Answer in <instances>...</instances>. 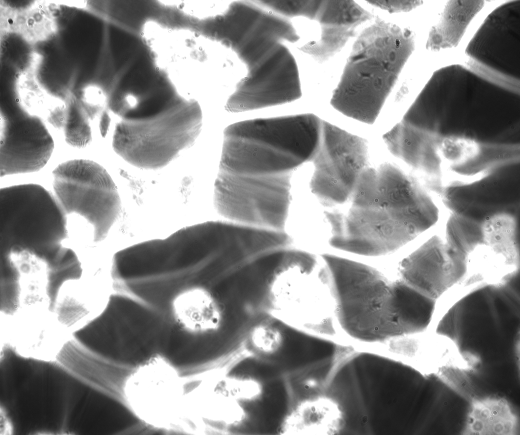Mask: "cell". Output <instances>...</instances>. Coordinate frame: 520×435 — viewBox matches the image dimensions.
<instances>
[{
    "instance_id": "cell-1",
    "label": "cell",
    "mask_w": 520,
    "mask_h": 435,
    "mask_svg": "<svg viewBox=\"0 0 520 435\" xmlns=\"http://www.w3.org/2000/svg\"><path fill=\"white\" fill-rule=\"evenodd\" d=\"M419 180L389 163L361 174L344 211H327L330 243L367 256L393 252L433 226L438 210Z\"/></svg>"
},
{
    "instance_id": "cell-2",
    "label": "cell",
    "mask_w": 520,
    "mask_h": 435,
    "mask_svg": "<svg viewBox=\"0 0 520 435\" xmlns=\"http://www.w3.org/2000/svg\"><path fill=\"white\" fill-rule=\"evenodd\" d=\"M320 272L329 285L336 314L350 337L385 342L423 332L432 324L436 300L403 281H392L366 264L331 254L321 255Z\"/></svg>"
},
{
    "instance_id": "cell-3",
    "label": "cell",
    "mask_w": 520,
    "mask_h": 435,
    "mask_svg": "<svg viewBox=\"0 0 520 435\" xmlns=\"http://www.w3.org/2000/svg\"><path fill=\"white\" fill-rule=\"evenodd\" d=\"M202 123V116L170 83L134 82L113 101L112 147L133 165L160 169L193 144Z\"/></svg>"
},
{
    "instance_id": "cell-4",
    "label": "cell",
    "mask_w": 520,
    "mask_h": 435,
    "mask_svg": "<svg viewBox=\"0 0 520 435\" xmlns=\"http://www.w3.org/2000/svg\"><path fill=\"white\" fill-rule=\"evenodd\" d=\"M403 361L369 352L349 353L337 364L323 398L334 413L333 433L394 434L410 424L412 375Z\"/></svg>"
},
{
    "instance_id": "cell-5",
    "label": "cell",
    "mask_w": 520,
    "mask_h": 435,
    "mask_svg": "<svg viewBox=\"0 0 520 435\" xmlns=\"http://www.w3.org/2000/svg\"><path fill=\"white\" fill-rule=\"evenodd\" d=\"M322 121L303 114L232 124L224 131L219 170L243 176L291 173L315 155Z\"/></svg>"
},
{
    "instance_id": "cell-6",
    "label": "cell",
    "mask_w": 520,
    "mask_h": 435,
    "mask_svg": "<svg viewBox=\"0 0 520 435\" xmlns=\"http://www.w3.org/2000/svg\"><path fill=\"white\" fill-rule=\"evenodd\" d=\"M414 49L411 30L378 20L354 43L331 105L347 116L374 123Z\"/></svg>"
},
{
    "instance_id": "cell-7",
    "label": "cell",
    "mask_w": 520,
    "mask_h": 435,
    "mask_svg": "<svg viewBox=\"0 0 520 435\" xmlns=\"http://www.w3.org/2000/svg\"><path fill=\"white\" fill-rule=\"evenodd\" d=\"M518 276L514 270L465 294L438 320L436 332L476 354L485 346H519Z\"/></svg>"
},
{
    "instance_id": "cell-8",
    "label": "cell",
    "mask_w": 520,
    "mask_h": 435,
    "mask_svg": "<svg viewBox=\"0 0 520 435\" xmlns=\"http://www.w3.org/2000/svg\"><path fill=\"white\" fill-rule=\"evenodd\" d=\"M68 237L67 215L44 187L24 184L1 189V253L24 250L47 262L61 252Z\"/></svg>"
},
{
    "instance_id": "cell-9",
    "label": "cell",
    "mask_w": 520,
    "mask_h": 435,
    "mask_svg": "<svg viewBox=\"0 0 520 435\" xmlns=\"http://www.w3.org/2000/svg\"><path fill=\"white\" fill-rule=\"evenodd\" d=\"M292 172L269 176H243L219 170L214 204L227 220L284 231L291 197Z\"/></svg>"
},
{
    "instance_id": "cell-10",
    "label": "cell",
    "mask_w": 520,
    "mask_h": 435,
    "mask_svg": "<svg viewBox=\"0 0 520 435\" xmlns=\"http://www.w3.org/2000/svg\"><path fill=\"white\" fill-rule=\"evenodd\" d=\"M54 196L68 216L75 214L93 228V240L107 237L121 211L117 187L106 170L91 160L75 159L52 172Z\"/></svg>"
},
{
    "instance_id": "cell-11",
    "label": "cell",
    "mask_w": 520,
    "mask_h": 435,
    "mask_svg": "<svg viewBox=\"0 0 520 435\" xmlns=\"http://www.w3.org/2000/svg\"><path fill=\"white\" fill-rule=\"evenodd\" d=\"M186 396L177 368L164 355L154 353L129 371L121 401L144 424L169 429L185 418Z\"/></svg>"
},
{
    "instance_id": "cell-12",
    "label": "cell",
    "mask_w": 520,
    "mask_h": 435,
    "mask_svg": "<svg viewBox=\"0 0 520 435\" xmlns=\"http://www.w3.org/2000/svg\"><path fill=\"white\" fill-rule=\"evenodd\" d=\"M469 68L520 92V1L507 2L486 18L465 50Z\"/></svg>"
},
{
    "instance_id": "cell-13",
    "label": "cell",
    "mask_w": 520,
    "mask_h": 435,
    "mask_svg": "<svg viewBox=\"0 0 520 435\" xmlns=\"http://www.w3.org/2000/svg\"><path fill=\"white\" fill-rule=\"evenodd\" d=\"M311 161V192L324 206L343 204L368 167L367 142L322 120L319 148Z\"/></svg>"
},
{
    "instance_id": "cell-14",
    "label": "cell",
    "mask_w": 520,
    "mask_h": 435,
    "mask_svg": "<svg viewBox=\"0 0 520 435\" xmlns=\"http://www.w3.org/2000/svg\"><path fill=\"white\" fill-rule=\"evenodd\" d=\"M247 75L237 85L225 108L241 112L291 102L301 96L296 60L282 42L254 52L245 60Z\"/></svg>"
},
{
    "instance_id": "cell-15",
    "label": "cell",
    "mask_w": 520,
    "mask_h": 435,
    "mask_svg": "<svg viewBox=\"0 0 520 435\" xmlns=\"http://www.w3.org/2000/svg\"><path fill=\"white\" fill-rule=\"evenodd\" d=\"M1 109V176L36 172L48 162L54 143L44 120L26 111L12 92Z\"/></svg>"
},
{
    "instance_id": "cell-16",
    "label": "cell",
    "mask_w": 520,
    "mask_h": 435,
    "mask_svg": "<svg viewBox=\"0 0 520 435\" xmlns=\"http://www.w3.org/2000/svg\"><path fill=\"white\" fill-rule=\"evenodd\" d=\"M509 166L491 170L471 182L445 187L440 195L443 203L451 213L481 222L500 216H517L519 196L505 173Z\"/></svg>"
},
{
    "instance_id": "cell-17",
    "label": "cell",
    "mask_w": 520,
    "mask_h": 435,
    "mask_svg": "<svg viewBox=\"0 0 520 435\" xmlns=\"http://www.w3.org/2000/svg\"><path fill=\"white\" fill-rule=\"evenodd\" d=\"M468 259L435 236L402 261L401 279L424 295L437 300L463 279Z\"/></svg>"
},
{
    "instance_id": "cell-18",
    "label": "cell",
    "mask_w": 520,
    "mask_h": 435,
    "mask_svg": "<svg viewBox=\"0 0 520 435\" xmlns=\"http://www.w3.org/2000/svg\"><path fill=\"white\" fill-rule=\"evenodd\" d=\"M4 319V349L25 359L53 364L72 332L48 311H20Z\"/></svg>"
},
{
    "instance_id": "cell-19",
    "label": "cell",
    "mask_w": 520,
    "mask_h": 435,
    "mask_svg": "<svg viewBox=\"0 0 520 435\" xmlns=\"http://www.w3.org/2000/svg\"><path fill=\"white\" fill-rule=\"evenodd\" d=\"M440 133L401 120L383 136L390 152L416 171L424 186L437 194L444 182V167L437 152Z\"/></svg>"
},
{
    "instance_id": "cell-20",
    "label": "cell",
    "mask_w": 520,
    "mask_h": 435,
    "mask_svg": "<svg viewBox=\"0 0 520 435\" xmlns=\"http://www.w3.org/2000/svg\"><path fill=\"white\" fill-rule=\"evenodd\" d=\"M114 296L111 281L93 285L81 279L69 281L60 287L52 312L63 326L75 332L101 314Z\"/></svg>"
},
{
    "instance_id": "cell-21",
    "label": "cell",
    "mask_w": 520,
    "mask_h": 435,
    "mask_svg": "<svg viewBox=\"0 0 520 435\" xmlns=\"http://www.w3.org/2000/svg\"><path fill=\"white\" fill-rule=\"evenodd\" d=\"M437 152L444 168L471 176L500 165L506 149L502 143L483 142L465 135L440 133Z\"/></svg>"
},
{
    "instance_id": "cell-22",
    "label": "cell",
    "mask_w": 520,
    "mask_h": 435,
    "mask_svg": "<svg viewBox=\"0 0 520 435\" xmlns=\"http://www.w3.org/2000/svg\"><path fill=\"white\" fill-rule=\"evenodd\" d=\"M173 321L182 331L192 335L217 331L224 319L223 310L207 287L193 285L177 292L170 302Z\"/></svg>"
},
{
    "instance_id": "cell-23",
    "label": "cell",
    "mask_w": 520,
    "mask_h": 435,
    "mask_svg": "<svg viewBox=\"0 0 520 435\" xmlns=\"http://www.w3.org/2000/svg\"><path fill=\"white\" fill-rule=\"evenodd\" d=\"M186 406L188 416L218 433L221 432L211 425H218L229 431V428L239 425L248 418L242 403L201 382L186 393Z\"/></svg>"
},
{
    "instance_id": "cell-24",
    "label": "cell",
    "mask_w": 520,
    "mask_h": 435,
    "mask_svg": "<svg viewBox=\"0 0 520 435\" xmlns=\"http://www.w3.org/2000/svg\"><path fill=\"white\" fill-rule=\"evenodd\" d=\"M469 403L461 434L514 435L518 432V417L506 398L476 395Z\"/></svg>"
},
{
    "instance_id": "cell-25",
    "label": "cell",
    "mask_w": 520,
    "mask_h": 435,
    "mask_svg": "<svg viewBox=\"0 0 520 435\" xmlns=\"http://www.w3.org/2000/svg\"><path fill=\"white\" fill-rule=\"evenodd\" d=\"M483 1H450L431 29L426 48L432 51L456 47L468 24L483 8Z\"/></svg>"
},
{
    "instance_id": "cell-26",
    "label": "cell",
    "mask_w": 520,
    "mask_h": 435,
    "mask_svg": "<svg viewBox=\"0 0 520 435\" xmlns=\"http://www.w3.org/2000/svg\"><path fill=\"white\" fill-rule=\"evenodd\" d=\"M484 223L451 213L446 224L445 241L468 258L477 247L488 245Z\"/></svg>"
},
{
    "instance_id": "cell-27",
    "label": "cell",
    "mask_w": 520,
    "mask_h": 435,
    "mask_svg": "<svg viewBox=\"0 0 520 435\" xmlns=\"http://www.w3.org/2000/svg\"><path fill=\"white\" fill-rule=\"evenodd\" d=\"M202 382L215 391L242 404L258 400L264 393V385L261 381L249 376L230 374L218 380Z\"/></svg>"
},
{
    "instance_id": "cell-28",
    "label": "cell",
    "mask_w": 520,
    "mask_h": 435,
    "mask_svg": "<svg viewBox=\"0 0 520 435\" xmlns=\"http://www.w3.org/2000/svg\"><path fill=\"white\" fill-rule=\"evenodd\" d=\"M372 5L378 6L388 11H409L422 4L420 1H371Z\"/></svg>"
}]
</instances>
